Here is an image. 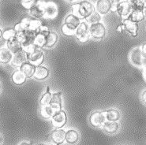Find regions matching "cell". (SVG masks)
Returning <instances> with one entry per match:
<instances>
[{
	"label": "cell",
	"instance_id": "7bdbcfd3",
	"mask_svg": "<svg viewBox=\"0 0 146 145\" xmlns=\"http://www.w3.org/2000/svg\"><path fill=\"white\" fill-rule=\"evenodd\" d=\"M38 145H51V144H39Z\"/></svg>",
	"mask_w": 146,
	"mask_h": 145
},
{
	"label": "cell",
	"instance_id": "7c38bea8",
	"mask_svg": "<svg viewBox=\"0 0 146 145\" xmlns=\"http://www.w3.org/2000/svg\"><path fill=\"white\" fill-rule=\"evenodd\" d=\"M122 28L127 31L129 34H131L133 37H136L137 36V30H138V24L136 22H133L129 19H125L122 21Z\"/></svg>",
	"mask_w": 146,
	"mask_h": 145
},
{
	"label": "cell",
	"instance_id": "2e32d148",
	"mask_svg": "<svg viewBox=\"0 0 146 145\" xmlns=\"http://www.w3.org/2000/svg\"><path fill=\"white\" fill-rule=\"evenodd\" d=\"M111 9V2L109 0H99L96 2V10L100 14H106Z\"/></svg>",
	"mask_w": 146,
	"mask_h": 145
},
{
	"label": "cell",
	"instance_id": "d590c367",
	"mask_svg": "<svg viewBox=\"0 0 146 145\" xmlns=\"http://www.w3.org/2000/svg\"><path fill=\"white\" fill-rule=\"evenodd\" d=\"M141 99H142L143 103H144L145 104H146V90L143 91L142 95H141Z\"/></svg>",
	"mask_w": 146,
	"mask_h": 145
},
{
	"label": "cell",
	"instance_id": "9a60e30c",
	"mask_svg": "<svg viewBox=\"0 0 146 145\" xmlns=\"http://www.w3.org/2000/svg\"><path fill=\"white\" fill-rule=\"evenodd\" d=\"M7 48L8 50L12 53V54H16L19 51H22V48H21V44L19 41V40L17 39V36L15 37L11 38L10 40L7 42Z\"/></svg>",
	"mask_w": 146,
	"mask_h": 145
},
{
	"label": "cell",
	"instance_id": "836d02e7",
	"mask_svg": "<svg viewBox=\"0 0 146 145\" xmlns=\"http://www.w3.org/2000/svg\"><path fill=\"white\" fill-rule=\"evenodd\" d=\"M61 31H62V33L63 34V35H65V36H74V35H75V33H76V31L70 29L69 28H67L66 25H65L64 24H62V26Z\"/></svg>",
	"mask_w": 146,
	"mask_h": 145
},
{
	"label": "cell",
	"instance_id": "4fadbf2b",
	"mask_svg": "<svg viewBox=\"0 0 146 145\" xmlns=\"http://www.w3.org/2000/svg\"><path fill=\"white\" fill-rule=\"evenodd\" d=\"M65 136H66V131L62 128H56L51 132L50 136L52 141L57 144V145H61L65 140Z\"/></svg>",
	"mask_w": 146,
	"mask_h": 145
},
{
	"label": "cell",
	"instance_id": "9c48e42d",
	"mask_svg": "<svg viewBox=\"0 0 146 145\" xmlns=\"http://www.w3.org/2000/svg\"><path fill=\"white\" fill-rule=\"evenodd\" d=\"M58 15V7L57 5L51 2H45L44 3V16L48 19H54Z\"/></svg>",
	"mask_w": 146,
	"mask_h": 145
},
{
	"label": "cell",
	"instance_id": "ffe728a7",
	"mask_svg": "<svg viewBox=\"0 0 146 145\" xmlns=\"http://www.w3.org/2000/svg\"><path fill=\"white\" fill-rule=\"evenodd\" d=\"M13 58V54L10 52L7 47L0 48V63L8 64L11 62Z\"/></svg>",
	"mask_w": 146,
	"mask_h": 145
},
{
	"label": "cell",
	"instance_id": "52a82bcc",
	"mask_svg": "<svg viewBox=\"0 0 146 145\" xmlns=\"http://www.w3.org/2000/svg\"><path fill=\"white\" fill-rule=\"evenodd\" d=\"M116 11L121 17H129L133 11L131 3L128 1H122L118 3L116 6Z\"/></svg>",
	"mask_w": 146,
	"mask_h": 145
},
{
	"label": "cell",
	"instance_id": "277c9868",
	"mask_svg": "<svg viewBox=\"0 0 146 145\" xmlns=\"http://www.w3.org/2000/svg\"><path fill=\"white\" fill-rule=\"evenodd\" d=\"M76 36L81 43H85L88 40L90 33H89V26L87 22L82 21L76 30Z\"/></svg>",
	"mask_w": 146,
	"mask_h": 145
},
{
	"label": "cell",
	"instance_id": "484cf974",
	"mask_svg": "<svg viewBox=\"0 0 146 145\" xmlns=\"http://www.w3.org/2000/svg\"><path fill=\"white\" fill-rule=\"evenodd\" d=\"M144 18H145V15H144L143 11H141V10H133L132 13L129 16L128 19L132 21L133 22L137 23V22H140V21L144 20Z\"/></svg>",
	"mask_w": 146,
	"mask_h": 145
},
{
	"label": "cell",
	"instance_id": "8992f818",
	"mask_svg": "<svg viewBox=\"0 0 146 145\" xmlns=\"http://www.w3.org/2000/svg\"><path fill=\"white\" fill-rule=\"evenodd\" d=\"M89 33L95 39H102L106 35L105 26L100 22L91 24L89 26Z\"/></svg>",
	"mask_w": 146,
	"mask_h": 145
},
{
	"label": "cell",
	"instance_id": "5bb4252c",
	"mask_svg": "<svg viewBox=\"0 0 146 145\" xmlns=\"http://www.w3.org/2000/svg\"><path fill=\"white\" fill-rule=\"evenodd\" d=\"M62 92H54L51 94V99L49 103V106L54 109L55 111H58L62 110V99H61Z\"/></svg>",
	"mask_w": 146,
	"mask_h": 145
},
{
	"label": "cell",
	"instance_id": "8fae6325",
	"mask_svg": "<svg viewBox=\"0 0 146 145\" xmlns=\"http://www.w3.org/2000/svg\"><path fill=\"white\" fill-rule=\"evenodd\" d=\"M80 24H81L80 18L74 14H69L65 18L64 24L71 30H77V28L80 25Z\"/></svg>",
	"mask_w": 146,
	"mask_h": 145
},
{
	"label": "cell",
	"instance_id": "cb8c5ba5",
	"mask_svg": "<svg viewBox=\"0 0 146 145\" xmlns=\"http://www.w3.org/2000/svg\"><path fill=\"white\" fill-rule=\"evenodd\" d=\"M11 79L16 85H21L26 81V77L20 70L14 71L11 76Z\"/></svg>",
	"mask_w": 146,
	"mask_h": 145
},
{
	"label": "cell",
	"instance_id": "ee69618b",
	"mask_svg": "<svg viewBox=\"0 0 146 145\" xmlns=\"http://www.w3.org/2000/svg\"><path fill=\"white\" fill-rule=\"evenodd\" d=\"M0 88H1V86H0Z\"/></svg>",
	"mask_w": 146,
	"mask_h": 145
},
{
	"label": "cell",
	"instance_id": "5b68a950",
	"mask_svg": "<svg viewBox=\"0 0 146 145\" xmlns=\"http://www.w3.org/2000/svg\"><path fill=\"white\" fill-rule=\"evenodd\" d=\"M51 123L54 128H61L66 123V115L62 110L55 112L51 117Z\"/></svg>",
	"mask_w": 146,
	"mask_h": 145
},
{
	"label": "cell",
	"instance_id": "f35d334b",
	"mask_svg": "<svg viewBox=\"0 0 146 145\" xmlns=\"http://www.w3.org/2000/svg\"><path fill=\"white\" fill-rule=\"evenodd\" d=\"M143 13H144V15L146 16V3L145 4V7H144V9H143Z\"/></svg>",
	"mask_w": 146,
	"mask_h": 145
},
{
	"label": "cell",
	"instance_id": "f1b7e54d",
	"mask_svg": "<svg viewBox=\"0 0 146 145\" xmlns=\"http://www.w3.org/2000/svg\"><path fill=\"white\" fill-rule=\"evenodd\" d=\"M101 20V16L100 14H98L97 12H93L89 17L86 19V22L87 23H90L91 24H93L99 23Z\"/></svg>",
	"mask_w": 146,
	"mask_h": 145
},
{
	"label": "cell",
	"instance_id": "74e56055",
	"mask_svg": "<svg viewBox=\"0 0 146 145\" xmlns=\"http://www.w3.org/2000/svg\"><path fill=\"white\" fill-rule=\"evenodd\" d=\"M117 31H118L119 32H122V25H119V26L117 27Z\"/></svg>",
	"mask_w": 146,
	"mask_h": 145
},
{
	"label": "cell",
	"instance_id": "4dcf8cb0",
	"mask_svg": "<svg viewBox=\"0 0 146 145\" xmlns=\"http://www.w3.org/2000/svg\"><path fill=\"white\" fill-rule=\"evenodd\" d=\"M130 3H131V5H132L133 10L143 11L145 2H143V1H131Z\"/></svg>",
	"mask_w": 146,
	"mask_h": 145
},
{
	"label": "cell",
	"instance_id": "ab89813d",
	"mask_svg": "<svg viewBox=\"0 0 146 145\" xmlns=\"http://www.w3.org/2000/svg\"><path fill=\"white\" fill-rule=\"evenodd\" d=\"M20 145H32L31 143H27V142H22Z\"/></svg>",
	"mask_w": 146,
	"mask_h": 145
},
{
	"label": "cell",
	"instance_id": "6da1fadb",
	"mask_svg": "<svg viewBox=\"0 0 146 145\" xmlns=\"http://www.w3.org/2000/svg\"><path fill=\"white\" fill-rule=\"evenodd\" d=\"M73 11L74 14L79 18L87 19L93 12H95V7L88 1H82L78 3V4H74Z\"/></svg>",
	"mask_w": 146,
	"mask_h": 145
},
{
	"label": "cell",
	"instance_id": "e0dca14e",
	"mask_svg": "<svg viewBox=\"0 0 146 145\" xmlns=\"http://www.w3.org/2000/svg\"><path fill=\"white\" fill-rule=\"evenodd\" d=\"M19 70L26 77V78H30L33 77V75H34L36 66L28 62H25L21 66Z\"/></svg>",
	"mask_w": 146,
	"mask_h": 145
},
{
	"label": "cell",
	"instance_id": "ac0fdd59",
	"mask_svg": "<svg viewBox=\"0 0 146 145\" xmlns=\"http://www.w3.org/2000/svg\"><path fill=\"white\" fill-rule=\"evenodd\" d=\"M25 62H26V54L23 51H21L13 55L11 64L15 67H20Z\"/></svg>",
	"mask_w": 146,
	"mask_h": 145
},
{
	"label": "cell",
	"instance_id": "ba28073f",
	"mask_svg": "<svg viewBox=\"0 0 146 145\" xmlns=\"http://www.w3.org/2000/svg\"><path fill=\"white\" fill-rule=\"evenodd\" d=\"M105 113L104 111H95L91 114L89 117V122L92 126L95 128L100 127L105 122Z\"/></svg>",
	"mask_w": 146,
	"mask_h": 145
},
{
	"label": "cell",
	"instance_id": "7a4b0ae2",
	"mask_svg": "<svg viewBox=\"0 0 146 145\" xmlns=\"http://www.w3.org/2000/svg\"><path fill=\"white\" fill-rule=\"evenodd\" d=\"M129 62L136 67L144 69L146 66V59L143 56L141 47H133L129 52Z\"/></svg>",
	"mask_w": 146,
	"mask_h": 145
},
{
	"label": "cell",
	"instance_id": "603a6c76",
	"mask_svg": "<svg viewBox=\"0 0 146 145\" xmlns=\"http://www.w3.org/2000/svg\"><path fill=\"white\" fill-rule=\"evenodd\" d=\"M119 125L117 122H105L103 124V129L104 131L108 134H114L119 130Z\"/></svg>",
	"mask_w": 146,
	"mask_h": 145
},
{
	"label": "cell",
	"instance_id": "f546056e",
	"mask_svg": "<svg viewBox=\"0 0 146 145\" xmlns=\"http://www.w3.org/2000/svg\"><path fill=\"white\" fill-rule=\"evenodd\" d=\"M15 36H16V32L14 31V28H7L3 32L2 37L3 38L4 40L8 41L11 38L15 37Z\"/></svg>",
	"mask_w": 146,
	"mask_h": 145
},
{
	"label": "cell",
	"instance_id": "7402d4cb",
	"mask_svg": "<svg viewBox=\"0 0 146 145\" xmlns=\"http://www.w3.org/2000/svg\"><path fill=\"white\" fill-rule=\"evenodd\" d=\"M49 75V70L43 66H39L36 67L35 73L33 75L36 80H44L48 77Z\"/></svg>",
	"mask_w": 146,
	"mask_h": 145
},
{
	"label": "cell",
	"instance_id": "d4e9b609",
	"mask_svg": "<svg viewBox=\"0 0 146 145\" xmlns=\"http://www.w3.org/2000/svg\"><path fill=\"white\" fill-rule=\"evenodd\" d=\"M104 113H105L106 118L108 119V122H116L120 118V113L119 111L115 109H110L107 111H104Z\"/></svg>",
	"mask_w": 146,
	"mask_h": 145
},
{
	"label": "cell",
	"instance_id": "d6986e66",
	"mask_svg": "<svg viewBox=\"0 0 146 145\" xmlns=\"http://www.w3.org/2000/svg\"><path fill=\"white\" fill-rule=\"evenodd\" d=\"M58 41V35L55 32L53 31H49L48 35L46 36V40H45V44L44 47L46 48H51L56 44Z\"/></svg>",
	"mask_w": 146,
	"mask_h": 145
},
{
	"label": "cell",
	"instance_id": "3957f363",
	"mask_svg": "<svg viewBox=\"0 0 146 145\" xmlns=\"http://www.w3.org/2000/svg\"><path fill=\"white\" fill-rule=\"evenodd\" d=\"M26 59L28 62L35 66L36 67L40 66L44 60V54L42 48L36 47L34 51L30 54H26Z\"/></svg>",
	"mask_w": 146,
	"mask_h": 145
},
{
	"label": "cell",
	"instance_id": "44dd1931",
	"mask_svg": "<svg viewBox=\"0 0 146 145\" xmlns=\"http://www.w3.org/2000/svg\"><path fill=\"white\" fill-rule=\"evenodd\" d=\"M65 140L69 144H75L79 140V134L74 129H70L66 132Z\"/></svg>",
	"mask_w": 146,
	"mask_h": 145
},
{
	"label": "cell",
	"instance_id": "1f68e13d",
	"mask_svg": "<svg viewBox=\"0 0 146 145\" xmlns=\"http://www.w3.org/2000/svg\"><path fill=\"white\" fill-rule=\"evenodd\" d=\"M30 17H24V18H22L21 21L19 22L20 24L21 27L24 30H29V26H30V21H31Z\"/></svg>",
	"mask_w": 146,
	"mask_h": 145
},
{
	"label": "cell",
	"instance_id": "60d3db41",
	"mask_svg": "<svg viewBox=\"0 0 146 145\" xmlns=\"http://www.w3.org/2000/svg\"><path fill=\"white\" fill-rule=\"evenodd\" d=\"M2 36H3V31L1 30V28H0V38L2 37Z\"/></svg>",
	"mask_w": 146,
	"mask_h": 145
},
{
	"label": "cell",
	"instance_id": "b9f144b4",
	"mask_svg": "<svg viewBox=\"0 0 146 145\" xmlns=\"http://www.w3.org/2000/svg\"><path fill=\"white\" fill-rule=\"evenodd\" d=\"M2 140H3V139H2V136H0V144H2Z\"/></svg>",
	"mask_w": 146,
	"mask_h": 145
},
{
	"label": "cell",
	"instance_id": "83f0119b",
	"mask_svg": "<svg viewBox=\"0 0 146 145\" xmlns=\"http://www.w3.org/2000/svg\"><path fill=\"white\" fill-rule=\"evenodd\" d=\"M57 111H55L53 108L51 107V106H46V107H44L41 109V114L44 116L45 118H51V117L53 116L54 113Z\"/></svg>",
	"mask_w": 146,
	"mask_h": 145
},
{
	"label": "cell",
	"instance_id": "30bf717a",
	"mask_svg": "<svg viewBox=\"0 0 146 145\" xmlns=\"http://www.w3.org/2000/svg\"><path fill=\"white\" fill-rule=\"evenodd\" d=\"M44 3L45 1H36L33 7L29 10L31 16L35 18H40L44 16Z\"/></svg>",
	"mask_w": 146,
	"mask_h": 145
},
{
	"label": "cell",
	"instance_id": "4316f807",
	"mask_svg": "<svg viewBox=\"0 0 146 145\" xmlns=\"http://www.w3.org/2000/svg\"><path fill=\"white\" fill-rule=\"evenodd\" d=\"M51 99V93L50 92V88H49V86L47 87V90L45 91L42 96H41L40 99V105L42 107H46V106H48L49 105V103H50V100Z\"/></svg>",
	"mask_w": 146,
	"mask_h": 145
},
{
	"label": "cell",
	"instance_id": "8d00e7d4",
	"mask_svg": "<svg viewBox=\"0 0 146 145\" xmlns=\"http://www.w3.org/2000/svg\"><path fill=\"white\" fill-rule=\"evenodd\" d=\"M143 77H144V80L146 82V66L143 69Z\"/></svg>",
	"mask_w": 146,
	"mask_h": 145
},
{
	"label": "cell",
	"instance_id": "e575fe53",
	"mask_svg": "<svg viewBox=\"0 0 146 145\" xmlns=\"http://www.w3.org/2000/svg\"><path fill=\"white\" fill-rule=\"evenodd\" d=\"M141 47V52H142L143 56L146 59V43L143 44Z\"/></svg>",
	"mask_w": 146,
	"mask_h": 145
},
{
	"label": "cell",
	"instance_id": "d6a6232c",
	"mask_svg": "<svg viewBox=\"0 0 146 145\" xmlns=\"http://www.w3.org/2000/svg\"><path fill=\"white\" fill-rule=\"evenodd\" d=\"M36 3V1L35 0H24V1H21V6L24 7L25 10H30L32 7L34 6L35 4Z\"/></svg>",
	"mask_w": 146,
	"mask_h": 145
}]
</instances>
